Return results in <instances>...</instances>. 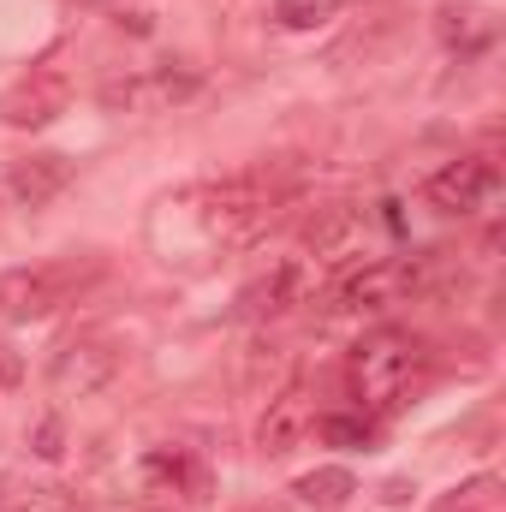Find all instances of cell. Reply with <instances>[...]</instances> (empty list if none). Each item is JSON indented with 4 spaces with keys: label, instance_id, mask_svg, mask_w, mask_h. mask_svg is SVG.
Here are the masks:
<instances>
[{
    "label": "cell",
    "instance_id": "6da1fadb",
    "mask_svg": "<svg viewBox=\"0 0 506 512\" xmlns=\"http://www.w3.org/2000/svg\"><path fill=\"white\" fill-rule=\"evenodd\" d=\"M423 376V340L399 334V328H381L370 340H358L352 352V393L370 405V411H393L405 405V393Z\"/></svg>",
    "mask_w": 506,
    "mask_h": 512
},
{
    "label": "cell",
    "instance_id": "7a4b0ae2",
    "mask_svg": "<svg viewBox=\"0 0 506 512\" xmlns=\"http://www.w3.org/2000/svg\"><path fill=\"white\" fill-rule=\"evenodd\" d=\"M423 280H429V256H376V262L352 268V274L334 286V310H346V316L393 310V304H405L411 292H423Z\"/></svg>",
    "mask_w": 506,
    "mask_h": 512
},
{
    "label": "cell",
    "instance_id": "3957f363",
    "mask_svg": "<svg viewBox=\"0 0 506 512\" xmlns=\"http://www.w3.org/2000/svg\"><path fill=\"white\" fill-rule=\"evenodd\" d=\"M90 268L78 262H42V268H6L0 274V316L6 322H42L54 316L78 286H84Z\"/></svg>",
    "mask_w": 506,
    "mask_h": 512
},
{
    "label": "cell",
    "instance_id": "277c9868",
    "mask_svg": "<svg viewBox=\"0 0 506 512\" xmlns=\"http://www.w3.org/2000/svg\"><path fill=\"white\" fill-rule=\"evenodd\" d=\"M66 108H72V78H66L60 66H30L24 78H12V84L0 90V120L12 131L54 126Z\"/></svg>",
    "mask_w": 506,
    "mask_h": 512
},
{
    "label": "cell",
    "instance_id": "5b68a950",
    "mask_svg": "<svg viewBox=\"0 0 506 512\" xmlns=\"http://www.w3.org/2000/svg\"><path fill=\"white\" fill-rule=\"evenodd\" d=\"M495 185H501V173H495L489 155H459V161H447V167L429 179V203H435L441 215H477Z\"/></svg>",
    "mask_w": 506,
    "mask_h": 512
},
{
    "label": "cell",
    "instance_id": "8992f818",
    "mask_svg": "<svg viewBox=\"0 0 506 512\" xmlns=\"http://www.w3.org/2000/svg\"><path fill=\"white\" fill-rule=\"evenodd\" d=\"M120 376V346L114 340H72V346H60L54 352V370H48V382H54V393H96V387H108Z\"/></svg>",
    "mask_w": 506,
    "mask_h": 512
},
{
    "label": "cell",
    "instance_id": "52a82bcc",
    "mask_svg": "<svg viewBox=\"0 0 506 512\" xmlns=\"http://www.w3.org/2000/svg\"><path fill=\"white\" fill-rule=\"evenodd\" d=\"M310 286H316V262H304V256H292V262H274L262 280H251L245 292H239V316H280V310H292V304H304L310 298Z\"/></svg>",
    "mask_w": 506,
    "mask_h": 512
},
{
    "label": "cell",
    "instance_id": "ba28073f",
    "mask_svg": "<svg viewBox=\"0 0 506 512\" xmlns=\"http://www.w3.org/2000/svg\"><path fill=\"white\" fill-rule=\"evenodd\" d=\"M310 429H316V405H310V393H304V387H280V393L268 399L262 423H256V453L286 459Z\"/></svg>",
    "mask_w": 506,
    "mask_h": 512
},
{
    "label": "cell",
    "instance_id": "9c48e42d",
    "mask_svg": "<svg viewBox=\"0 0 506 512\" xmlns=\"http://www.w3.org/2000/svg\"><path fill=\"white\" fill-rule=\"evenodd\" d=\"M66 185H72V161H66V155H24V161L6 173V191H12L18 209H42V203H54Z\"/></svg>",
    "mask_w": 506,
    "mask_h": 512
},
{
    "label": "cell",
    "instance_id": "30bf717a",
    "mask_svg": "<svg viewBox=\"0 0 506 512\" xmlns=\"http://www.w3.org/2000/svg\"><path fill=\"white\" fill-rule=\"evenodd\" d=\"M358 239H364V215L358 209H346V203L316 209V221L304 227V245H310L304 262H346V256L358 251Z\"/></svg>",
    "mask_w": 506,
    "mask_h": 512
},
{
    "label": "cell",
    "instance_id": "8fae6325",
    "mask_svg": "<svg viewBox=\"0 0 506 512\" xmlns=\"http://www.w3.org/2000/svg\"><path fill=\"white\" fill-rule=\"evenodd\" d=\"M197 96V78L191 72H143V78H126V84H108L102 102L108 108H167V102H185Z\"/></svg>",
    "mask_w": 506,
    "mask_h": 512
},
{
    "label": "cell",
    "instance_id": "7c38bea8",
    "mask_svg": "<svg viewBox=\"0 0 506 512\" xmlns=\"http://www.w3.org/2000/svg\"><path fill=\"white\" fill-rule=\"evenodd\" d=\"M435 36H441V48H453V54H483V48L495 42V18H489L483 6H441V12H435Z\"/></svg>",
    "mask_w": 506,
    "mask_h": 512
},
{
    "label": "cell",
    "instance_id": "4fadbf2b",
    "mask_svg": "<svg viewBox=\"0 0 506 512\" xmlns=\"http://www.w3.org/2000/svg\"><path fill=\"white\" fill-rule=\"evenodd\" d=\"M143 483H149V489H173V495H191V501H203V489H209L203 465H197V459H185L179 447H155V453L143 459Z\"/></svg>",
    "mask_w": 506,
    "mask_h": 512
},
{
    "label": "cell",
    "instance_id": "5bb4252c",
    "mask_svg": "<svg viewBox=\"0 0 506 512\" xmlns=\"http://www.w3.org/2000/svg\"><path fill=\"white\" fill-rule=\"evenodd\" d=\"M292 495H298L304 507H316V512H334V507H346V501L358 495V477H352L346 465H322V471H304V477L292 483Z\"/></svg>",
    "mask_w": 506,
    "mask_h": 512
},
{
    "label": "cell",
    "instance_id": "9a60e30c",
    "mask_svg": "<svg viewBox=\"0 0 506 512\" xmlns=\"http://www.w3.org/2000/svg\"><path fill=\"white\" fill-rule=\"evenodd\" d=\"M501 507H506V483L495 471L465 477V483H453V489L435 501V512H501Z\"/></svg>",
    "mask_w": 506,
    "mask_h": 512
},
{
    "label": "cell",
    "instance_id": "2e32d148",
    "mask_svg": "<svg viewBox=\"0 0 506 512\" xmlns=\"http://www.w3.org/2000/svg\"><path fill=\"white\" fill-rule=\"evenodd\" d=\"M340 12V0H274V24L280 30H322Z\"/></svg>",
    "mask_w": 506,
    "mask_h": 512
},
{
    "label": "cell",
    "instance_id": "e0dca14e",
    "mask_svg": "<svg viewBox=\"0 0 506 512\" xmlns=\"http://www.w3.org/2000/svg\"><path fill=\"white\" fill-rule=\"evenodd\" d=\"M316 429H322V441H334V447H370V423H364V417H322Z\"/></svg>",
    "mask_w": 506,
    "mask_h": 512
},
{
    "label": "cell",
    "instance_id": "ac0fdd59",
    "mask_svg": "<svg viewBox=\"0 0 506 512\" xmlns=\"http://www.w3.org/2000/svg\"><path fill=\"white\" fill-rule=\"evenodd\" d=\"M36 453H42V459H54V453H60V423H42V435H36Z\"/></svg>",
    "mask_w": 506,
    "mask_h": 512
},
{
    "label": "cell",
    "instance_id": "d6986e66",
    "mask_svg": "<svg viewBox=\"0 0 506 512\" xmlns=\"http://www.w3.org/2000/svg\"><path fill=\"white\" fill-rule=\"evenodd\" d=\"M0 382H18V358H12L6 346H0Z\"/></svg>",
    "mask_w": 506,
    "mask_h": 512
},
{
    "label": "cell",
    "instance_id": "ffe728a7",
    "mask_svg": "<svg viewBox=\"0 0 506 512\" xmlns=\"http://www.w3.org/2000/svg\"><path fill=\"white\" fill-rule=\"evenodd\" d=\"M251 512H286V507H251Z\"/></svg>",
    "mask_w": 506,
    "mask_h": 512
}]
</instances>
